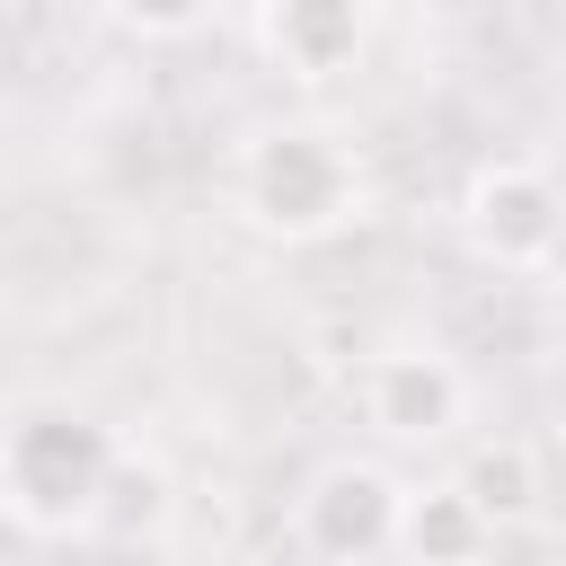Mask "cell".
Listing matches in <instances>:
<instances>
[{
	"mask_svg": "<svg viewBox=\"0 0 566 566\" xmlns=\"http://www.w3.org/2000/svg\"><path fill=\"white\" fill-rule=\"evenodd\" d=\"M230 212L274 248H318V239H336L371 212V168L336 124L274 115L230 159Z\"/></svg>",
	"mask_w": 566,
	"mask_h": 566,
	"instance_id": "1",
	"label": "cell"
},
{
	"mask_svg": "<svg viewBox=\"0 0 566 566\" xmlns=\"http://www.w3.org/2000/svg\"><path fill=\"white\" fill-rule=\"evenodd\" d=\"M124 442L80 398H27L0 416V513L35 539H97V504Z\"/></svg>",
	"mask_w": 566,
	"mask_h": 566,
	"instance_id": "2",
	"label": "cell"
},
{
	"mask_svg": "<svg viewBox=\"0 0 566 566\" xmlns=\"http://www.w3.org/2000/svg\"><path fill=\"white\" fill-rule=\"evenodd\" d=\"M460 239H469L478 265H495V274H513V283H548V274H557V239H566L557 168L531 159V150L478 159L469 186H460Z\"/></svg>",
	"mask_w": 566,
	"mask_h": 566,
	"instance_id": "3",
	"label": "cell"
},
{
	"mask_svg": "<svg viewBox=\"0 0 566 566\" xmlns=\"http://www.w3.org/2000/svg\"><path fill=\"white\" fill-rule=\"evenodd\" d=\"M398 504H407V478L389 460L345 451V460L310 469V486L292 495V539L318 566H380L389 539H398Z\"/></svg>",
	"mask_w": 566,
	"mask_h": 566,
	"instance_id": "4",
	"label": "cell"
},
{
	"mask_svg": "<svg viewBox=\"0 0 566 566\" xmlns=\"http://www.w3.org/2000/svg\"><path fill=\"white\" fill-rule=\"evenodd\" d=\"M363 424L389 433V442H460L478 389L460 371V354H442L433 336H389L380 354H363Z\"/></svg>",
	"mask_w": 566,
	"mask_h": 566,
	"instance_id": "5",
	"label": "cell"
},
{
	"mask_svg": "<svg viewBox=\"0 0 566 566\" xmlns=\"http://www.w3.org/2000/svg\"><path fill=\"white\" fill-rule=\"evenodd\" d=\"M371 27H380L371 0H265V9H256L265 62H274L283 80H301V88L354 80L363 53H371Z\"/></svg>",
	"mask_w": 566,
	"mask_h": 566,
	"instance_id": "6",
	"label": "cell"
},
{
	"mask_svg": "<svg viewBox=\"0 0 566 566\" xmlns=\"http://www.w3.org/2000/svg\"><path fill=\"white\" fill-rule=\"evenodd\" d=\"M451 486L469 495V513H478L495 539L522 531V522H539V504H548V469H539V451H531L522 433H486V442H469L460 469H451Z\"/></svg>",
	"mask_w": 566,
	"mask_h": 566,
	"instance_id": "7",
	"label": "cell"
},
{
	"mask_svg": "<svg viewBox=\"0 0 566 566\" xmlns=\"http://www.w3.org/2000/svg\"><path fill=\"white\" fill-rule=\"evenodd\" d=\"M389 557H398V566H486V557H495V531L469 513V495H460L451 478H433V486H407Z\"/></svg>",
	"mask_w": 566,
	"mask_h": 566,
	"instance_id": "8",
	"label": "cell"
},
{
	"mask_svg": "<svg viewBox=\"0 0 566 566\" xmlns=\"http://www.w3.org/2000/svg\"><path fill=\"white\" fill-rule=\"evenodd\" d=\"M97 9H106L124 35H142V44H186L221 0H97Z\"/></svg>",
	"mask_w": 566,
	"mask_h": 566,
	"instance_id": "9",
	"label": "cell"
},
{
	"mask_svg": "<svg viewBox=\"0 0 566 566\" xmlns=\"http://www.w3.org/2000/svg\"><path fill=\"white\" fill-rule=\"evenodd\" d=\"M371 9H407V18H433V9H451V0H371Z\"/></svg>",
	"mask_w": 566,
	"mask_h": 566,
	"instance_id": "10",
	"label": "cell"
}]
</instances>
